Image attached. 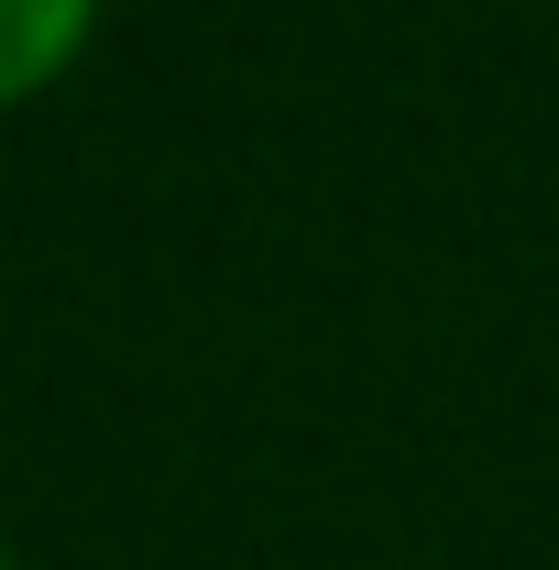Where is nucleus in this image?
<instances>
[{
  "label": "nucleus",
  "instance_id": "2",
  "mask_svg": "<svg viewBox=\"0 0 559 570\" xmlns=\"http://www.w3.org/2000/svg\"><path fill=\"white\" fill-rule=\"evenodd\" d=\"M0 570H22V549H11V527H0Z\"/></svg>",
  "mask_w": 559,
  "mask_h": 570
},
{
  "label": "nucleus",
  "instance_id": "1",
  "mask_svg": "<svg viewBox=\"0 0 559 570\" xmlns=\"http://www.w3.org/2000/svg\"><path fill=\"white\" fill-rule=\"evenodd\" d=\"M99 22H110V0H0V121L33 110L45 88H67Z\"/></svg>",
  "mask_w": 559,
  "mask_h": 570
}]
</instances>
